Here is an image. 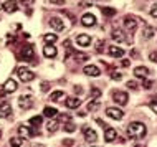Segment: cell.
Segmentation results:
<instances>
[{"label": "cell", "instance_id": "cell-1", "mask_svg": "<svg viewBox=\"0 0 157 147\" xmlns=\"http://www.w3.org/2000/svg\"><path fill=\"white\" fill-rule=\"evenodd\" d=\"M146 134H147L146 124L139 123V121H134V123H131L127 126V136L132 137V139H142Z\"/></svg>", "mask_w": 157, "mask_h": 147}, {"label": "cell", "instance_id": "cell-2", "mask_svg": "<svg viewBox=\"0 0 157 147\" xmlns=\"http://www.w3.org/2000/svg\"><path fill=\"white\" fill-rule=\"evenodd\" d=\"M15 73H17V76L22 79L23 83H30V81H33V79H35V73H33V71H30L28 68H23V66L17 68Z\"/></svg>", "mask_w": 157, "mask_h": 147}, {"label": "cell", "instance_id": "cell-3", "mask_svg": "<svg viewBox=\"0 0 157 147\" xmlns=\"http://www.w3.org/2000/svg\"><path fill=\"white\" fill-rule=\"evenodd\" d=\"M106 114L114 121H121L122 117H124V112H122L121 109H117V107H108L106 109Z\"/></svg>", "mask_w": 157, "mask_h": 147}, {"label": "cell", "instance_id": "cell-4", "mask_svg": "<svg viewBox=\"0 0 157 147\" xmlns=\"http://www.w3.org/2000/svg\"><path fill=\"white\" fill-rule=\"evenodd\" d=\"M17 88H18V83L13 78H10L3 83V93H13V91H17Z\"/></svg>", "mask_w": 157, "mask_h": 147}, {"label": "cell", "instance_id": "cell-5", "mask_svg": "<svg viewBox=\"0 0 157 147\" xmlns=\"http://www.w3.org/2000/svg\"><path fill=\"white\" fill-rule=\"evenodd\" d=\"M113 99L116 101L117 104H121V106L127 104V101H129V98H127V94L124 93V91H116V93L113 94Z\"/></svg>", "mask_w": 157, "mask_h": 147}, {"label": "cell", "instance_id": "cell-6", "mask_svg": "<svg viewBox=\"0 0 157 147\" xmlns=\"http://www.w3.org/2000/svg\"><path fill=\"white\" fill-rule=\"evenodd\" d=\"M124 28L127 32H134L136 28H137V18H134V17H126L124 18Z\"/></svg>", "mask_w": 157, "mask_h": 147}, {"label": "cell", "instance_id": "cell-7", "mask_svg": "<svg viewBox=\"0 0 157 147\" xmlns=\"http://www.w3.org/2000/svg\"><path fill=\"white\" fill-rule=\"evenodd\" d=\"M83 73L88 74V76L96 78V76H99V74H101V71H99V68H98V66H94V65H86V66L83 68Z\"/></svg>", "mask_w": 157, "mask_h": 147}, {"label": "cell", "instance_id": "cell-8", "mask_svg": "<svg viewBox=\"0 0 157 147\" xmlns=\"http://www.w3.org/2000/svg\"><path fill=\"white\" fill-rule=\"evenodd\" d=\"M83 134H84V139H86L88 142L96 141V137H98V134H96L94 131H93L90 126H83Z\"/></svg>", "mask_w": 157, "mask_h": 147}, {"label": "cell", "instance_id": "cell-9", "mask_svg": "<svg viewBox=\"0 0 157 147\" xmlns=\"http://www.w3.org/2000/svg\"><path fill=\"white\" fill-rule=\"evenodd\" d=\"M18 104H20V107H23V109H30L33 106V98L32 96H20Z\"/></svg>", "mask_w": 157, "mask_h": 147}, {"label": "cell", "instance_id": "cell-10", "mask_svg": "<svg viewBox=\"0 0 157 147\" xmlns=\"http://www.w3.org/2000/svg\"><path fill=\"white\" fill-rule=\"evenodd\" d=\"M116 137H117L116 129H113V127L104 129V141L106 142H114V141H116Z\"/></svg>", "mask_w": 157, "mask_h": 147}, {"label": "cell", "instance_id": "cell-11", "mask_svg": "<svg viewBox=\"0 0 157 147\" xmlns=\"http://www.w3.org/2000/svg\"><path fill=\"white\" fill-rule=\"evenodd\" d=\"M81 23L84 25V27H93V25L96 23V17L93 13H84L81 17Z\"/></svg>", "mask_w": 157, "mask_h": 147}, {"label": "cell", "instance_id": "cell-12", "mask_svg": "<svg viewBox=\"0 0 157 147\" xmlns=\"http://www.w3.org/2000/svg\"><path fill=\"white\" fill-rule=\"evenodd\" d=\"M2 8L7 13H13V12H17V8H18V3H17L15 0H8V2H5L2 5Z\"/></svg>", "mask_w": 157, "mask_h": 147}, {"label": "cell", "instance_id": "cell-13", "mask_svg": "<svg viewBox=\"0 0 157 147\" xmlns=\"http://www.w3.org/2000/svg\"><path fill=\"white\" fill-rule=\"evenodd\" d=\"M50 25H52V28H53V30H56V32H61L63 28H65V23H63V20L58 18V17H53V18L50 20Z\"/></svg>", "mask_w": 157, "mask_h": 147}, {"label": "cell", "instance_id": "cell-14", "mask_svg": "<svg viewBox=\"0 0 157 147\" xmlns=\"http://www.w3.org/2000/svg\"><path fill=\"white\" fill-rule=\"evenodd\" d=\"M76 43H78L79 47H88V45L91 43V36L86 35V33H81V35L76 36Z\"/></svg>", "mask_w": 157, "mask_h": 147}, {"label": "cell", "instance_id": "cell-15", "mask_svg": "<svg viewBox=\"0 0 157 147\" xmlns=\"http://www.w3.org/2000/svg\"><path fill=\"white\" fill-rule=\"evenodd\" d=\"M111 36H113V40H114V41H119V43H124V41H126L124 32L119 30V28H114L113 33H111Z\"/></svg>", "mask_w": 157, "mask_h": 147}, {"label": "cell", "instance_id": "cell-16", "mask_svg": "<svg viewBox=\"0 0 157 147\" xmlns=\"http://www.w3.org/2000/svg\"><path fill=\"white\" fill-rule=\"evenodd\" d=\"M81 106V101H79V98H76V96H71V98L66 99V107L70 109H76Z\"/></svg>", "mask_w": 157, "mask_h": 147}, {"label": "cell", "instance_id": "cell-17", "mask_svg": "<svg viewBox=\"0 0 157 147\" xmlns=\"http://www.w3.org/2000/svg\"><path fill=\"white\" fill-rule=\"evenodd\" d=\"M108 53L114 58H121L124 55V50L119 48V47H108Z\"/></svg>", "mask_w": 157, "mask_h": 147}, {"label": "cell", "instance_id": "cell-18", "mask_svg": "<svg viewBox=\"0 0 157 147\" xmlns=\"http://www.w3.org/2000/svg\"><path fill=\"white\" fill-rule=\"evenodd\" d=\"M12 114V106L10 103H3L2 106H0V117H8Z\"/></svg>", "mask_w": 157, "mask_h": 147}, {"label": "cell", "instance_id": "cell-19", "mask_svg": "<svg viewBox=\"0 0 157 147\" xmlns=\"http://www.w3.org/2000/svg\"><path fill=\"white\" fill-rule=\"evenodd\" d=\"M43 55L46 58H55L56 56V48H55L53 45H46V47L43 48Z\"/></svg>", "mask_w": 157, "mask_h": 147}, {"label": "cell", "instance_id": "cell-20", "mask_svg": "<svg viewBox=\"0 0 157 147\" xmlns=\"http://www.w3.org/2000/svg\"><path fill=\"white\" fill-rule=\"evenodd\" d=\"M20 56H22L23 60H32V58H33V48L32 47H23Z\"/></svg>", "mask_w": 157, "mask_h": 147}, {"label": "cell", "instance_id": "cell-21", "mask_svg": "<svg viewBox=\"0 0 157 147\" xmlns=\"http://www.w3.org/2000/svg\"><path fill=\"white\" fill-rule=\"evenodd\" d=\"M134 74L137 78H146L147 74H149V70H147L146 66H137V68H134Z\"/></svg>", "mask_w": 157, "mask_h": 147}, {"label": "cell", "instance_id": "cell-22", "mask_svg": "<svg viewBox=\"0 0 157 147\" xmlns=\"http://www.w3.org/2000/svg\"><path fill=\"white\" fill-rule=\"evenodd\" d=\"M43 114H45L46 117H50V119H52V117H56V116H58V109H56V107H52V106H46V107L43 109Z\"/></svg>", "mask_w": 157, "mask_h": 147}, {"label": "cell", "instance_id": "cell-23", "mask_svg": "<svg viewBox=\"0 0 157 147\" xmlns=\"http://www.w3.org/2000/svg\"><path fill=\"white\" fill-rule=\"evenodd\" d=\"M41 123H43V119H41V116H33L30 121H28V124L32 126V127H40Z\"/></svg>", "mask_w": 157, "mask_h": 147}, {"label": "cell", "instance_id": "cell-24", "mask_svg": "<svg viewBox=\"0 0 157 147\" xmlns=\"http://www.w3.org/2000/svg\"><path fill=\"white\" fill-rule=\"evenodd\" d=\"M144 38H147V40H151L152 38V36H154L155 35V30H154V28H152V27H146V28H144Z\"/></svg>", "mask_w": 157, "mask_h": 147}, {"label": "cell", "instance_id": "cell-25", "mask_svg": "<svg viewBox=\"0 0 157 147\" xmlns=\"http://www.w3.org/2000/svg\"><path fill=\"white\" fill-rule=\"evenodd\" d=\"M18 134H20V137H28V136H32L30 127H27V126H20V127H18Z\"/></svg>", "mask_w": 157, "mask_h": 147}, {"label": "cell", "instance_id": "cell-26", "mask_svg": "<svg viewBox=\"0 0 157 147\" xmlns=\"http://www.w3.org/2000/svg\"><path fill=\"white\" fill-rule=\"evenodd\" d=\"M43 40H45L48 45H53L55 41L58 40V36H56V35H53V33H46V35L43 36Z\"/></svg>", "mask_w": 157, "mask_h": 147}, {"label": "cell", "instance_id": "cell-27", "mask_svg": "<svg viewBox=\"0 0 157 147\" xmlns=\"http://www.w3.org/2000/svg\"><path fill=\"white\" fill-rule=\"evenodd\" d=\"M22 144H23L22 137H12L10 139V145L12 147H22Z\"/></svg>", "mask_w": 157, "mask_h": 147}, {"label": "cell", "instance_id": "cell-28", "mask_svg": "<svg viewBox=\"0 0 157 147\" xmlns=\"http://www.w3.org/2000/svg\"><path fill=\"white\" fill-rule=\"evenodd\" d=\"M63 96H65L63 91H55V93H52V96H50V101H60Z\"/></svg>", "mask_w": 157, "mask_h": 147}, {"label": "cell", "instance_id": "cell-29", "mask_svg": "<svg viewBox=\"0 0 157 147\" xmlns=\"http://www.w3.org/2000/svg\"><path fill=\"white\" fill-rule=\"evenodd\" d=\"M98 109H99V101L91 99V103L88 104V111H98Z\"/></svg>", "mask_w": 157, "mask_h": 147}, {"label": "cell", "instance_id": "cell-30", "mask_svg": "<svg viewBox=\"0 0 157 147\" xmlns=\"http://www.w3.org/2000/svg\"><path fill=\"white\" fill-rule=\"evenodd\" d=\"M111 79H114V81H121L122 74L119 73V71H113V73H111Z\"/></svg>", "mask_w": 157, "mask_h": 147}, {"label": "cell", "instance_id": "cell-31", "mask_svg": "<svg viewBox=\"0 0 157 147\" xmlns=\"http://www.w3.org/2000/svg\"><path fill=\"white\" fill-rule=\"evenodd\" d=\"M58 129V123L56 121H52V123H48V131L50 132H55Z\"/></svg>", "mask_w": 157, "mask_h": 147}, {"label": "cell", "instance_id": "cell-32", "mask_svg": "<svg viewBox=\"0 0 157 147\" xmlns=\"http://www.w3.org/2000/svg\"><path fill=\"white\" fill-rule=\"evenodd\" d=\"M65 131H66V132H75V131H76V126L71 124V123H66V124H65Z\"/></svg>", "mask_w": 157, "mask_h": 147}, {"label": "cell", "instance_id": "cell-33", "mask_svg": "<svg viewBox=\"0 0 157 147\" xmlns=\"http://www.w3.org/2000/svg\"><path fill=\"white\" fill-rule=\"evenodd\" d=\"M101 12H103L104 15H109V17L116 13V10H114V8H109V7H108V8H101Z\"/></svg>", "mask_w": 157, "mask_h": 147}, {"label": "cell", "instance_id": "cell-34", "mask_svg": "<svg viewBox=\"0 0 157 147\" xmlns=\"http://www.w3.org/2000/svg\"><path fill=\"white\" fill-rule=\"evenodd\" d=\"M99 96H101V91L99 89H96V88H94V89H91V98H99Z\"/></svg>", "mask_w": 157, "mask_h": 147}, {"label": "cell", "instance_id": "cell-35", "mask_svg": "<svg viewBox=\"0 0 157 147\" xmlns=\"http://www.w3.org/2000/svg\"><path fill=\"white\" fill-rule=\"evenodd\" d=\"M149 60L154 61V63H157V51H152V53L149 55Z\"/></svg>", "mask_w": 157, "mask_h": 147}, {"label": "cell", "instance_id": "cell-36", "mask_svg": "<svg viewBox=\"0 0 157 147\" xmlns=\"http://www.w3.org/2000/svg\"><path fill=\"white\" fill-rule=\"evenodd\" d=\"M93 2H96V0H81V3H79V5H81V7H88Z\"/></svg>", "mask_w": 157, "mask_h": 147}, {"label": "cell", "instance_id": "cell-37", "mask_svg": "<svg viewBox=\"0 0 157 147\" xmlns=\"http://www.w3.org/2000/svg\"><path fill=\"white\" fill-rule=\"evenodd\" d=\"M50 3H53V5H65V0H50Z\"/></svg>", "mask_w": 157, "mask_h": 147}, {"label": "cell", "instance_id": "cell-38", "mask_svg": "<svg viewBox=\"0 0 157 147\" xmlns=\"http://www.w3.org/2000/svg\"><path fill=\"white\" fill-rule=\"evenodd\" d=\"M142 86L146 88V89H149V88L152 86V81H149V79H144V83H142Z\"/></svg>", "mask_w": 157, "mask_h": 147}, {"label": "cell", "instance_id": "cell-39", "mask_svg": "<svg viewBox=\"0 0 157 147\" xmlns=\"http://www.w3.org/2000/svg\"><path fill=\"white\" fill-rule=\"evenodd\" d=\"M151 15H152V17H157V3H154V5H152V8H151Z\"/></svg>", "mask_w": 157, "mask_h": 147}, {"label": "cell", "instance_id": "cell-40", "mask_svg": "<svg viewBox=\"0 0 157 147\" xmlns=\"http://www.w3.org/2000/svg\"><path fill=\"white\" fill-rule=\"evenodd\" d=\"M127 88H131V89H136V88H137V83H136V81H127Z\"/></svg>", "mask_w": 157, "mask_h": 147}, {"label": "cell", "instance_id": "cell-41", "mask_svg": "<svg viewBox=\"0 0 157 147\" xmlns=\"http://www.w3.org/2000/svg\"><path fill=\"white\" fill-rule=\"evenodd\" d=\"M48 89H50V85H48V83H41V91H43V93H46Z\"/></svg>", "mask_w": 157, "mask_h": 147}, {"label": "cell", "instance_id": "cell-42", "mask_svg": "<svg viewBox=\"0 0 157 147\" xmlns=\"http://www.w3.org/2000/svg\"><path fill=\"white\" fill-rule=\"evenodd\" d=\"M149 107H151L152 111H154L155 114H157V103H149Z\"/></svg>", "mask_w": 157, "mask_h": 147}, {"label": "cell", "instance_id": "cell-43", "mask_svg": "<svg viewBox=\"0 0 157 147\" xmlns=\"http://www.w3.org/2000/svg\"><path fill=\"white\" fill-rule=\"evenodd\" d=\"M103 47H104V43H103V41H98V51H103Z\"/></svg>", "mask_w": 157, "mask_h": 147}, {"label": "cell", "instance_id": "cell-44", "mask_svg": "<svg viewBox=\"0 0 157 147\" xmlns=\"http://www.w3.org/2000/svg\"><path fill=\"white\" fill-rule=\"evenodd\" d=\"M75 91H76V94H81L83 93V88L81 86H75Z\"/></svg>", "mask_w": 157, "mask_h": 147}, {"label": "cell", "instance_id": "cell-45", "mask_svg": "<svg viewBox=\"0 0 157 147\" xmlns=\"http://www.w3.org/2000/svg\"><path fill=\"white\" fill-rule=\"evenodd\" d=\"M63 144H65V145H73V141H71V139H66V141H63Z\"/></svg>", "mask_w": 157, "mask_h": 147}, {"label": "cell", "instance_id": "cell-46", "mask_svg": "<svg viewBox=\"0 0 157 147\" xmlns=\"http://www.w3.org/2000/svg\"><path fill=\"white\" fill-rule=\"evenodd\" d=\"M121 65L122 66H129V60H121Z\"/></svg>", "mask_w": 157, "mask_h": 147}, {"label": "cell", "instance_id": "cell-47", "mask_svg": "<svg viewBox=\"0 0 157 147\" xmlns=\"http://www.w3.org/2000/svg\"><path fill=\"white\" fill-rule=\"evenodd\" d=\"M33 0H22V3H25V5H27V3H32Z\"/></svg>", "mask_w": 157, "mask_h": 147}, {"label": "cell", "instance_id": "cell-48", "mask_svg": "<svg viewBox=\"0 0 157 147\" xmlns=\"http://www.w3.org/2000/svg\"><path fill=\"white\" fill-rule=\"evenodd\" d=\"M0 137H2V131H0Z\"/></svg>", "mask_w": 157, "mask_h": 147}, {"label": "cell", "instance_id": "cell-49", "mask_svg": "<svg viewBox=\"0 0 157 147\" xmlns=\"http://www.w3.org/2000/svg\"><path fill=\"white\" fill-rule=\"evenodd\" d=\"M93 147H98V145H93Z\"/></svg>", "mask_w": 157, "mask_h": 147}]
</instances>
